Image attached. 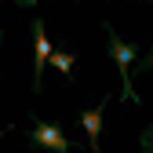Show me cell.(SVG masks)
Masks as SVG:
<instances>
[{
  "mask_svg": "<svg viewBox=\"0 0 153 153\" xmlns=\"http://www.w3.org/2000/svg\"><path fill=\"white\" fill-rule=\"evenodd\" d=\"M102 29H106V51H109V59L117 62V69H120V99L124 102H139V95H135V88H131V62H135V44L131 40H124V36H117V29H113L109 22H102Z\"/></svg>",
  "mask_w": 153,
  "mask_h": 153,
  "instance_id": "cell-1",
  "label": "cell"
},
{
  "mask_svg": "<svg viewBox=\"0 0 153 153\" xmlns=\"http://www.w3.org/2000/svg\"><path fill=\"white\" fill-rule=\"evenodd\" d=\"M26 135H29V146L33 149H44V153H73V142L66 139V131L55 124V120L33 117L29 128H26Z\"/></svg>",
  "mask_w": 153,
  "mask_h": 153,
  "instance_id": "cell-2",
  "label": "cell"
},
{
  "mask_svg": "<svg viewBox=\"0 0 153 153\" xmlns=\"http://www.w3.org/2000/svg\"><path fill=\"white\" fill-rule=\"evenodd\" d=\"M51 40H48V26H44V18H36L33 22V95H40L44 91V66L51 59Z\"/></svg>",
  "mask_w": 153,
  "mask_h": 153,
  "instance_id": "cell-3",
  "label": "cell"
},
{
  "mask_svg": "<svg viewBox=\"0 0 153 153\" xmlns=\"http://www.w3.org/2000/svg\"><path fill=\"white\" fill-rule=\"evenodd\" d=\"M109 99H113V95H106V99H102L99 106H91V109H80V128L88 131V146H91V153H102V146H99V131H102V113H106Z\"/></svg>",
  "mask_w": 153,
  "mask_h": 153,
  "instance_id": "cell-4",
  "label": "cell"
},
{
  "mask_svg": "<svg viewBox=\"0 0 153 153\" xmlns=\"http://www.w3.org/2000/svg\"><path fill=\"white\" fill-rule=\"evenodd\" d=\"M73 62H76V55H69V51H62V48H55V51H51V59H48V66H55V69L66 76V80L73 76Z\"/></svg>",
  "mask_w": 153,
  "mask_h": 153,
  "instance_id": "cell-5",
  "label": "cell"
},
{
  "mask_svg": "<svg viewBox=\"0 0 153 153\" xmlns=\"http://www.w3.org/2000/svg\"><path fill=\"white\" fill-rule=\"evenodd\" d=\"M139 146H142V153H153V124H149V128H142V135H139Z\"/></svg>",
  "mask_w": 153,
  "mask_h": 153,
  "instance_id": "cell-6",
  "label": "cell"
},
{
  "mask_svg": "<svg viewBox=\"0 0 153 153\" xmlns=\"http://www.w3.org/2000/svg\"><path fill=\"white\" fill-rule=\"evenodd\" d=\"M139 69H142V73H146V69H153V51H149V55H146V59L139 62Z\"/></svg>",
  "mask_w": 153,
  "mask_h": 153,
  "instance_id": "cell-7",
  "label": "cell"
},
{
  "mask_svg": "<svg viewBox=\"0 0 153 153\" xmlns=\"http://www.w3.org/2000/svg\"><path fill=\"white\" fill-rule=\"evenodd\" d=\"M18 7H36V0H15Z\"/></svg>",
  "mask_w": 153,
  "mask_h": 153,
  "instance_id": "cell-8",
  "label": "cell"
},
{
  "mask_svg": "<svg viewBox=\"0 0 153 153\" xmlns=\"http://www.w3.org/2000/svg\"><path fill=\"white\" fill-rule=\"evenodd\" d=\"M0 44H4V29H0Z\"/></svg>",
  "mask_w": 153,
  "mask_h": 153,
  "instance_id": "cell-9",
  "label": "cell"
},
{
  "mask_svg": "<svg viewBox=\"0 0 153 153\" xmlns=\"http://www.w3.org/2000/svg\"><path fill=\"white\" fill-rule=\"evenodd\" d=\"M149 4H153V0H149Z\"/></svg>",
  "mask_w": 153,
  "mask_h": 153,
  "instance_id": "cell-10",
  "label": "cell"
}]
</instances>
